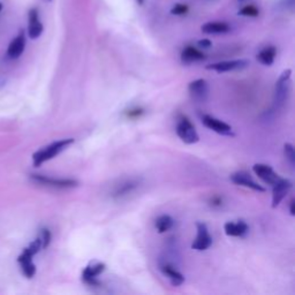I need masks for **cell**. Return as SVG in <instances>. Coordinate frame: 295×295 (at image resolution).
Wrapping results in <instances>:
<instances>
[{"label":"cell","mask_w":295,"mask_h":295,"mask_svg":"<svg viewBox=\"0 0 295 295\" xmlns=\"http://www.w3.org/2000/svg\"><path fill=\"white\" fill-rule=\"evenodd\" d=\"M73 143H74V139H65L60 141H55V142L46 145V147L36 151L32 155L34 165L41 166L43 163H45V161L52 159L55 156H58L59 153L65 150L67 147H70Z\"/></svg>","instance_id":"cell-1"},{"label":"cell","mask_w":295,"mask_h":295,"mask_svg":"<svg viewBox=\"0 0 295 295\" xmlns=\"http://www.w3.org/2000/svg\"><path fill=\"white\" fill-rule=\"evenodd\" d=\"M175 130H177L179 139L186 144H195L199 142L200 136L198 134V132H196V128L187 118L182 117L180 120L178 121L177 129Z\"/></svg>","instance_id":"cell-2"},{"label":"cell","mask_w":295,"mask_h":295,"mask_svg":"<svg viewBox=\"0 0 295 295\" xmlns=\"http://www.w3.org/2000/svg\"><path fill=\"white\" fill-rule=\"evenodd\" d=\"M292 70H285L281 73L279 79L276 82V90H275V104L277 108L284 105V103L287 100V95L289 91V80Z\"/></svg>","instance_id":"cell-3"},{"label":"cell","mask_w":295,"mask_h":295,"mask_svg":"<svg viewBox=\"0 0 295 295\" xmlns=\"http://www.w3.org/2000/svg\"><path fill=\"white\" fill-rule=\"evenodd\" d=\"M30 178L31 180L37 183H41V185L54 188H74L79 185V182L76 180H73V179H59L42 174H31Z\"/></svg>","instance_id":"cell-4"},{"label":"cell","mask_w":295,"mask_h":295,"mask_svg":"<svg viewBox=\"0 0 295 295\" xmlns=\"http://www.w3.org/2000/svg\"><path fill=\"white\" fill-rule=\"evenodd\" d=\"M196 228H198V235H196V239L193 245H191V248L198 251H204L209 249L212 245V237L209 233L207 224L199 221V223H196Z\"/></svg>","instance_id":"cell-5"},{"label":"cell","mask_w":295,"mask_h":295,"mask_svg":"<svg viewBox=\"0 0 295 295\" xmlns=\"http://www.w3.org/2000/svg\"><path fill=\"white\" fill-rule=\"evenodd\" d=\"M105 269L106 265L104 263L97 262V260L90 262L82 272V280L89 286H98L100 285L98 276H101L105 271Z\"/></svg>","instance_id":"cell-6"},{"label":"cell","mask_w":295,"mask_h":295,"mask_svg":"<svg viewBox=\"0 0 295 295\" xmlns=\"http://www.w3.org/2000/svg\"><path fill=\"white\" fill-rule=\"evenodd\" d=\"M248 65H249V61L246 60V59H237V60H227L211 63V65H208L205 68L209 71H215L217 73H227L242 70V68L247 67Z\"/></svg>","instance_id":"cell-7"},{"label":"cell","mask_w":295,"mask_h":295,"mask_svg":"<svg viewBox=\"0 0 295 295\" xmlns=\"http://www.w3.org/2000/svg\"><path fill=\"white\" fill-rule=\"evenodd\" d=\"M202 122L205 127L217 133V134L225 135V136L233 135L232 127H231L228 123L221 121L219 120V119L212 117V115H209V114L203 115Z\"/></svg>","instance_id":"cell-8"},{"label":"cell","mask_w":295,"mask_h":295,"mask_svg":"<svg viewBox=\"0 0 295 295\" xmlns=\"http://www.w3.org/2000/svg\"><path fill=\"white\" fill-rule=\"evenodd\" d=\"M231 180L234 182L235 185L250 188V189L258 191V193H264L265 188L256 182L253 178L250 177L249 173L245 172V171H239L231 175Z\"/></svg>","instance_id":"cell-9"},{"label":"cell","mask_w":295,"mask_h":295,"mask_svg":"<svg viewBox=\"0 0 295 295\" xmlns=\"http://www.w3.org/2000/svg\"><path fill=\"white\" fill-rule=\"evenodd\" d=\"M188 91H189L191 98L196 102L207 101L209 96V84L203 79H198L190 82L188 85Z\"/></svg>","instance_id":"cell-10"},{"label":"cell","mask_w":295,"mask_h":295,"mask_svg":"<svg viewBox=\"0 0 295 295\" xmlns=\"http://www.w3.org/2000/svg\"><path fill=\"white\" fill-rule=\"evenodd\" d=\"M272 187V208H277L281 201L285 199V196L288 194L290 188H292V182L287 179L280 178Z\"/></svg>","instance_id":"cell-11"},{"label":"cell","mask_w":295,"mask_h":295,"mask_svg":"<svg viewBox=\"0 0 295 295\" xmlns=\"http://www.w3.org/2000/svg\"><path fill=\"white\" fill-rule=\"evenodd\" d=\"M253 171H254V173L260 179V180H263L265 183H268V185H270V186L275 185V183L280 179L279 175L273 171V169L270 165L255 164L253 166Z\"/></svg>","instance_id":"cell-12"},{"label":"cell","mask_w":295,"mask_h":295,"mask_svg":"<svg viewBox=\"0 0 295 295\" xmlns=\"http://www.w3.org/2000/svg\"><path fill=\"white\" fill-rule=\"evenodd\" d=\"M28 35L31 40H37L42 35L44 27L40 20V14H38L37 8H31L29 11L28 15Z\"/></svg>","instance_id":"cell-13"},{"label":"cell","mask_w":295,"mask_h":295,"mask_svg":"<svg viewBox=\"0 0 295 295\" xmlns=\"http://www.w3.org/2000/svg\"><path fill=\"white\" fill-rule=\"evenodd\" d=\"M224 231L225 234L228 235V237L233 238H242L248 233L249 227L246 221L239 220V221H228L224 225Z\"/></svg>","instance_id":"cell-14"},{"label":"cell","mask_w":295,"mask_h":295,"mask_svg":"<svg viewBox=\"0 0 295 295\" xmlns=\"http://www.w3.org/2000/svg\"><path fill=\"white\" fill-rule=\"evenodd\" d=\"M24 49H25V35L23 31H21L19 35L10 43V45H8L7 49L8 57L12 59L19 58L20 55L23 53Z\"/></svg>","instance_id":"cell-15"},{"label":"cell","mask_w":295,"mask_h":295,"mask_svg":"<svg viewBox=\"0 0 295 295\" xmlns=\"http://www.w3.org/2000/svg\"><path fill=\"white\" fill-rule=\"evenodd\" d=\"M160 271L163 272V275L165 277L169 278V280L173 286H180L185 283V277H183L182 273L179 272L177 269H175L173 265H171L170 263L161 264Z\"/></svg>","instance_id":"cell-16"},{"label":"cell","mask_w":295,"mask_h":295,"mask_svg":"<svg viewBox=\"0 0 295 295\" xmlns=\"http://www.w3.org/2000/svg\"><path fill=\"white\" fill-rule=\"evenodd\" d=\"M201 30L204 34L209 35H217V34H226L231 30V27L226 22H220V21H213V22H208L202 25Z\"/></svg>","instance_id":"cell-17"},{"label":"cell","mask_w":295,"mask_h":295,"mask_svg":"<svg viewBox=\"0 0 295 295\" xmlns=\"http://www.w3.org/2000/svg\"><path fill=\"white\" fill-rule=\"evenodd\" d=\"M205 59V54L201 52L199 49L194 46H187V48L181 52V61L183 63H191L196 61H201Z\"/></svg>","instance_id":"cell-18"},{"label":"cell","mask_w":295,"mask_h":295,"mask_svg":"<svg viewBox=\"0 0 295 295\" xmlns=\"http://www.w3.org/2000/svg\"><path fill=\"white\" fill-rule=\"evenodd\" d=\"M277 54V50L275 46H267L264 48L260 52L257 54V60L258 62L262 63L264 66H271L273 61H275Z\"/></svg>","instance_id":"cell-19"},{"label":"cell","mask_w":295,"mask_h":295,"mask_svg":"<svg viewBox=\"0 0 295 295\" xmlns=\"http://www.w3.org/2000/svg\"><path fill=\"white\" fill-rule=\"evenodd\" d=\"M173 225H174L173 218L169 215L159 216L156 219V223H155L157 232L160 233V234L168 232V231H170L171 228L173 227Z\"/></svg>","instance_id":"cell-20"},{"label":"cell","mask_w":295,"mask_h":295,"mask_svg":"<svg viewBox=\"0 0 295 295\" xmlns=\"http://www.w3.org/2000/svg\"><path fill=\"white\" fill-rule=\"evenodd\" d=\"M19 263L21 264V269H22V272L24 273V276L27 278H32L36 273V267L35 264L32 263V258H27V257H20L19 256Z\"/></svg>","instance_id":"cell-21"},{"label":"cell","mask_w":295,"mask_h":295,"mask_svg":"<svg viewBox=\"0 0 295 295\" xmlns=\"http://www.w3.org/2000/svg\"><path fill=\"white\" fill-rule=\"evenodd\" d=\"M284 153H285L286 159L288 160V163L290 164V166H292V168H294V164H295V151H294L293 144L285 143V145H284Z\"/></svg>","instance_id":"cell-22"},{"label":"cell","mask_w":295,"mask_h":295,"mask_svg":"<svg viewBox=\"0 0 295 295\" xmlns=\"http://www.w3.org/2000/svg\"><path fill=\"white\" fill-rule=\"evenodd\" d=\"M138 186V182H133V181H128L126 183H123V185L119 188L117 190V193H115V196H123V195H127L129 194L130 191L134 189V188Z\"/></svg>","instance_id":"cell-23"},{"label":"cell","mask_w":295,"mask_h":295,"mask_svg":"<svg viewBox=\"0 0 295 295\" xmlns=\"http://www.w3.org/2000/svg\"><path fill=\"white\" fill-rule=\"evenodd\" d=\"M258 10L256 7L254 6H246V7H243L242 10L239 12V15H242V16H253V18H255V16H257L258 15Z\"/></svg>","instance_id":"cell-24"},{"label":"cell","mask_w":295,"mask_h":295,"mask_svg":"<svg viewBox=\"0 0 295 295\" xmlns=\"http://www.w3.org/2000/svg\"><path fill=\"white\" fill-rule=\"evenodd\" d=\"M41 241H42V248H48L49 245H50V242H51V232L49 230H42V232H41Z\"/></svg>","instance_id":"cell-25"},{"label":"cell","mask_w":295,"mask_h":295,"mask_svg":"<svg viewBox=\"0 0 295 295\" xmlns=\"http://www.w3.org/2000/svg\"><path fill=\"white\" fill-rule=\"evenodd\" d=\"M188 12V7L187 5H183V4H177L172 10H171V13H172L173 15H183L186 14Z\"/></svg>","instance_id":"cell-26"},{"label":"cell","mask_w":295,"mask_h":295,"mask_svg":"<svg viewBox=\"0 0 295 295\" xmlns=\"http://www.w3.org/2000/svg\"><path fill=\"white\" fill-rule=\"evenodd\" d=\"M212 45V43L209 40H201L199 41V46L201 49H209Z\"/></svg>","instance_id":"cell-27"},{"label":"cell","mask_w":295,"mask_h":295,"mask_svg":"<svg viewBox=\"0 0 295 295\" xmlns=\"http://www.w3.org/2000/svg\"><path fill=\"white\" fill-rule=\"evenodd\" d=\"M294 200L290 201V205H289V210H290V215L294 216L295 215V209H294Z\"/></svg>","instance_id":"cell-28"},{"label":"cell","mask_w":295,"mask_h":295,"mask_svg":"<svg viewBox=\"0 0 295 295\" xmlns=\"http://www.w3.org/2000/svg\"><path fill=\"white\" fill-rule=\"evenodd\" d=\"M143 2H144V0H138V3L140 4V5H142V4H143Z\"/></svg>","instance_id":"cell-29"},{"label":"cell","mask_w":295,"mask_h":295,"mask_svg":"<svg viewBox=\"0 0 295 295\" xmlns=\"http://www.w3.org/2000/svg\"><path fill=\"white\" fill-rule=\"evenodd\" d=\"M2 11H3V4L0 3V12H2Z\"/></svg>","instance_id":"cell-30"},{"label":"cell","mask_w":295,"mask_h":295,"mask_svg":"<svg viewBox=\"0 0 295 295\" xmlns=\"http://www.w3.org/2000/svg\"><path fill=\"white\" fill-rule=\"evenodd\" d=\"M241 2H242V0H241Z\"/></svg>","instance_id":"cell-31"}]
</instances>
